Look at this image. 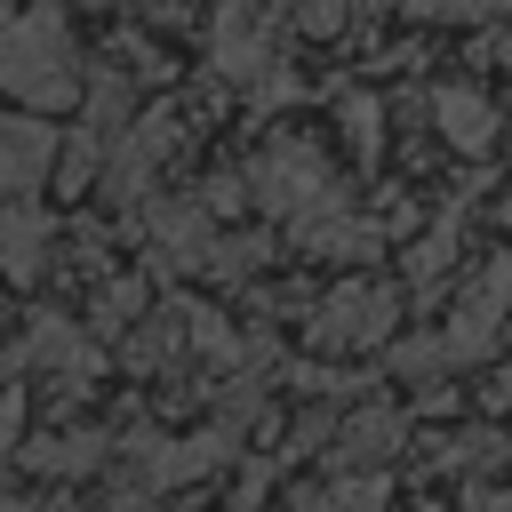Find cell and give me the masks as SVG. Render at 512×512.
Segmentation results:
<instances>
[{
	"instance_id": "cell-10",
	"label": "cell",
	"mask_w": 512,
	"mask_h": 512,
	"mask_svg": "<svg viewBox=\"0 0 512 512\" xmlns=\"http://www.w3.org/2000/svg\"><path fill=\"white\" fill-rule=\"evenodd\" d=\"M488 512H512V496H496V504H488Z\"/></svg>"
},
{
	"instance_id": "cell-1",
	"label": "cell",
	"mask_w": 512,
	"mask_h": 512,
	"mask_svg": "<svg viewBox=\"0 0 512 512\" xmlns=\"http://www.w3.org/2000/svg\"><path fill=\"white\" fill-rule=\"evenodd\" d=\"M80 56H72V32H64V8H16V16H0V88L16 96V104H64L72 88H80V72H72Z\"/></svg>"
},
{
	"instance_id": "cell-3",
	"label": "cell",
	"mask_w": 512,
	"mask_h": 512,
	"mask_svg": "<svg viewBox=\"0 0 512 512\" xmlns=\"http://www.w3.org/2000/svg\"><path fill=\"white\" fill-rule=\"evenodd\" d=\"M392 328V296L384 288H336L328 304H320V344H376Z\"/></svg>"
},
{
	"instance_id": "cell-5",
	"label": "cell",
	"mask_w": 512,
	"mask_h": 512,
	"mask_svg": "<svg viewBox=\"0 0 512 512\" xmlns=\"http://www.w3.org/2000/svg\"><path fill=\"white\" fill-rule=\"evenodd\" d=\"M504 296H512V280H504V264H496L488 280H472V296H464V312H456V328H448V352H480V344H496V320H504Z\"/></svg>"
},
{
	"instance_id": "cell-8",
	"label": "cell",
	"mask_w": 512,
	"mask_h": 512,
	"mask_svg": "<svg viewBox=\"0 0 512 512\" xmlns=\"http://www.w3.org/2000/svg\"><path fill=\"white\" fill-rule=\"evenodd\" d=\"M288 16H296V32H336V24L352 16V0H296Z\"/></svg>"
},
{
	"instance_id": "cell-9",
	"label": "cell",
	"mask_w": 512,
	"mask_h": 512,
	"mask_svg": "<svg viewBox=\"0 0 512 512\" xmlns=\"http://www.w3.org/2000/svg\"><path fill=\"white\" fill-rule=\"evenodd\" d=\"M456 8H464V16H504L512 0H456Z\"/></svg>"
},
{
	"instance_id": "cell-7",
	"label": "cell",
	"mask_w": 512,
	"mask_h": 512,
	"mask_svg": "<svg viewBox=\"0 0 512 512\" xmlns=\"http://www.w3.org/2000/svg\"><path fill=\"white\" fill-rule=\"evenodd\" d=\"M32 464H48V472H80V464H96V440H40Z\"/></svg>"
},
{
	"instance_id": "cell-4",
	"label": "cell",
	"mask_w": 512,
	"mask_h": 512,
	"mask_svg": "<svg viewBox=\"0 0 512 512\" xmlns=\"http://www.w3.org/2000/svg\"><path fill=\"white\" fill-rule=\"evenodd\" d=\"M56 168V128L48 120H0V192H32Z\"/></svg>"
},
{
	"instance_id": "cell-6",
	"label": "cell",
	"mask_w": 512,
	"mask_h": 512,
	"mask_svg": "<svg viewBox=\"0 0 512 512\" xmlns=\"http://www.w3.org/2000/svg\"><path fill=\"white\" fill-rule=\"evenodd\" d=\"M432 120H440V136H448L456 152H480V144L496 136V104L472 96V88H440V96H432Z\"/></svg>"
},
{
	"instance_id": "cell-2",
	"label": "cell",
	"mask_w": 512,
	"mask_h": 512,
	"mask_svg": "<svg viewBox=\"0 0 512 512\" xmlns=\"http://www.w3.org/2000/svg\"><path fill=\"white\" fill-rule=\"evenodd\" d=\"M256 184H264V200L288 208L296 224H312V216L336 208V192H328V176H320V160H312L304 144H272V152L256 160Z\"/></svg>"
}]
</instances>
